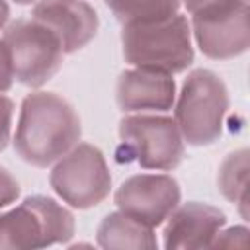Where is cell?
I'll return each mask as SVG.
<instances>
[{
	"label": "cell",
	"mask_w": 250,
	"mask_h": 250,
	"mask_svg": "<svg viewBox=\"0 0 250 250\" xmlns=\"http://www.w3.org/2000/svg\"><path fill=\"white\" fill-rule=\"evenodd\" d=\"M80 131V117L62 96L33 92L21 102L14 148L21 160L45 168L78 145Z\"/></svg>",
	"instance_id": "1"
},
{
	"label": "cell",
	"mask_w": 250,
	"mask_h": 250,
	"mask_svg": "<svg viewBox=\"0 0 250 250\" xmlns=\"http://www.w3.org/2000/svg\"><path fill=\"white\" fill-rule=\"evenodd\" d=\"M121 47L129 64L150 72L172 76L193 62L191 27L180 12L162 21L123 25Z\"/></svg>",
	"instance_id": "2"
},
{
	"label": "cell",
	"mask_w": 250,
	"mask_h": 250,
	"mask_svg": "<svg viewBox=\"0 0 250 250\" xmlns=\"http://www.w3.org/2000/svg\"><path fill=\"white\" fill-rule=\"evenodd\" d=\"M229 111V90L225 82L211 70H193L182 84L174 121L184 143L205 146L223 135Z\"/></svg>",
	"instance_id": "3"
},
{
	"label": "cell",
	"mask_w": 250,
	"mask_h": 250,
	"mask_svg": "<svg viewBox=\"0 0 250 250\" xmlns=\"http://www.w3.org/2000/svg\"><path fill=\"white\" fill-rule=\"evenodd\" d=\"M74 217L45 195L25 197L0 215V248H45L70 240Z\"/></svg>",
	"instance_id": "4"
},
{
	"label": "cell",
	"mask_w": 250,
	"mask_h": 250,
	"mask_svg": "<svg viewBox=\"0 0 250 250\" xmlns=\"http://www.w3.org/2000/svg\"><path fill=\"white\" fill-rule=\"evenodd\" d=\"M2 43L10 57L12 74L23 86L37 88L45 84L62 64L61 41L35 18H20L8 23Z\"/></svg>",
	"instance_id": "5"
},
{
	"label": "cell",
	"mask_w": 250,
	"mask_h": 250,
	"mask_svg": "<svg viewBox=\"0 0 250 250\" xmlns=\"http://www.w3.org/2000/svg\"><path fill=\"white\" fill-rule=\"evenodd\" d=\"M119 160L146 170H174L184 158V137L172 117L127 115L119 123Z\"/></svg>",
	"instance_id": "6"
},
{
	"label": "cell",
	"mask_w": 250,
	"mask_h": 250,
	"mask_svg": "<svg viewBox=\"0 0 250 250\" xmlns=\"http://www.w3.org/2000/svg\"><path fill=\"white\" fill-rule=\"evenodd\" d=\"M49 184L68 205L88 209L109 195L111 174L100 148L78 143L55 162Z\"/></svg>",
	"instance_id": "7"
},
{
	"label": "cell",
	"mask_w": 250,
	"mask_h": 250,
	"mask_svg": "<svg viewBox=\"0 0 250 250\" xmlns=\"http://www.w3.org/2000/svg\"><path fill=\"white\" fill-rule=\"evenodd\" d=\"M191 33L211 59H232L250 45L248 0H223L191 14Z\"/></svg>",
	"instance_id": "8"
},
{
	"label": "cell",
	"mask_w": 250,
	"mask_h": 250,
	"mask_svg": "<svg viewBox=\"0 0 250 250\" xmlns=\"http://www.w3.org/2000/svg\"><path fill=\"white\" fill-rule=\"evenodd\" d=\"M180 186L166 174H137L127 178L115 191V205L121 213L148 225H162L178 207Z\"/></svg>",
	"instance_id": "9"
},
{
	"label": "cell",
	"mask_w": 250,
	"mask_h": 250,
	"mask_svg": "<svg viewBox=\"0 0 250 250\" xmlns=\"http://www.w3.org/2000/svg\"><path fill=\"white\" fill-rule=\"evenodd\" d=\"M31 18L57 35L64 55L86 47L100 25L96 10L82 0H39Z\"/></svg>",
	"instance_id": "10"
},
{
	"label": "cell",
	"mask_w": 250,
	"mask_h": 250,
	"mask_svg": "<svg viewBox=\"0 0 250 250\" xmlns=\"http://www.w3.org/2000/svg\"><path fill=\"white\" fill-rule=\"evenodd\" d=\"M164 227L166 248H205L225 225V215L213 205L189 201L168 215Z\"/></svg>",
	"instance_id": "11"
},
{
	"label": "cell",
	"mask_w": 250,
	"mask_h": 250,
	"mask_svg": "<svg viewBox=\"0 0 250 250\" xmlns=\"http://www.w3.org/2000/svg\"><path fill=\"white\" fill-rule=\"evenodd\" d=\"M115 100L121 111H166L176 100V84L170 74L133 68L121 72L115 88Z\"/></svg>",
	"instance_id": "12"
},
{
	"label": "cell",
	"mask_w": 250,
	"mask_h": 250,
	"mask_svg": "<svg viewBox=\"0 0 250 250\" xmlns=\"http://www.w3.org/2000/svg\"><path fill=\"white\" fill-rule=\"evenodd\" d=\"M98 244L102 248H156L152 227L117 211L109 213L98 227Z\"/></svg>",
	"instance_id": "13"
},
{
	"label": "cell",
	"mask_w": 250,
	"mask_h": 250,
	"mask_svg": "<svg viewBox=\"0 0 250 250\" xmlns=\"http://www.w3.org/2000/svg\"><path fill=\"white\" fill-rule=\"evenodd\" d=\"M123 25L162 21L178 14L182 0H104Z\"/></svg>",
	"instance_id": "14"
},
{
	"label": "cell",
	"mask_w": 250,
	"mask_h": 250,
	"mask_svg": "<svg viewBox=\"0 0 250 250\" xmlns=\"http://www.w3.org/2000/svg\"><path fill=\"white\" fill-rule=\"evenodd\" d=\"M217 184L221 193L238 205L240 215L248 217V150L240 148L230 152L219 168Z\"/></svg>",
	"instance_id": "15"
},
{
	"label": "cell",
	"mask_w": 250,
	"mask_h": 250,
	"mask_svg": "<svg viewBox=\"0 0 250 250\" xmlns=\"http://www.w3.org/2000/svg\"><path fill=\"white\" fill-rule=\"evenodd\" d=\"M211 246L213 248H248V229L230 227L227 230H219Z\"/></svg>",
	"instance_id": "16"
},
{
	"label": "cell",
	"mask_w": 250,
	"mask_h": 250,
	"mask_svg": "<svg viewBox=\"0 0 250 250\" xmlns=\"http://www.w3.org/2000/svg\"><path fill=\"white\" fill-rule=\"evenodd\" d=\"M12 117H14V102L0 94V150L6 148L10 143V133H12Z\"/></svg>",
	"instance_id": "17"
},
{
	"label": "cell",
	"mask_w": 250,
	"mask_h": 250,
	"mask_svg": "<svg viewBox=\"0 0 250 250\" xmlns=\"http://www.w3.org/2000/svg\"><path fill=\"white\" fill-rule=\"evenodd\" d=\"M18 195H20V184L6 168L0 166V209L16 201Z\"/></svg>",
	"instance_id": "18"
},
{
	"label": "cell",
	"mask_w": 250,
	"mask_h": 250,
	"mask_svg": "<svg viewBox=\"0 0 250 250\" xmlns=\"http://www.w3.org/2000/svg\"><path fill=\"white\" fill-rule=\"evenodd\" d=\"M12 82H14V74H12L10 57H8V51H6L4 43L0 41V92L10 90Z\"/></svg>",
	"instance_id": "19"
},
{
	"label": "cell",
	"mask_w": 250,
	"mask_h": 250,
	"mask_svg": "<svg viewBox=\"0 0 250 250\" xmlns=\"http://www.w3.org/2000/svg\"><path fill=\"white\" fill-rule=\"evenodd\" d=\"M219 2H223V0H184V4H186L189 14H195V12L203 10V8H209V6L219 4Z\"/></svg>",
	"instance_id": "20"
},
{
	"label": "cell",
	"mask_w": 250,
	"mask_h": 250,
	"mask_svg": "<svg viewBox=\"0 0 250 250\" xmlns=\"http://www.w3.org/2000/svg\"><path fill=\"white\" fill-rule=\"evenodd\" d=\"M8 18H10V8H8L6 0H0V29L6 25Z\"/></svg>",
	"instance_id": "21"
},
{
	"label": "cell",
	"mask_w": 250,
	"mask_h": 250,
	"mask_svg": "<svg viewBox=\"0 0 250 250\" xmlns=\"http://www.w3.org/2000/svg\"><path fill=\"white\" fill-rule=\"evenodd\" d=\"M14 2H16V4H31L33 0H14Z\"/></svg>",
	"instance_id": "22"
}]
</instances>
